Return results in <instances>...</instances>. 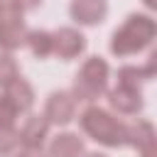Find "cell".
Wrapping results in <instances>:
<instances>
[{
	"instance_id": "obj_11",
	"label": "cell",
	"mask_w": 157,
	"mask_h": 157,
	"mask_svg": "<svg viewBox=\"0 0 157 157\" xmlns=\"http://www.w3.org/2000/svg\"><path fill=\"white\" fill-rule=\"evenodd\" d=\"M44 150L47 157H83L86 140L74 130H59L54 137H49V145Z\"/></svg>"
},
{
	"instance_id": "obj_1",
	"label": "cell",
	"mask_w": 157,
	"mask_h": 157,
	"mask_svg": "<svg viewBox=\"0 0 157 157\" xmlns=\"http://www.w3.org/2000/svg\"><path fill=\"white\" fill-rule=\"evenodd\" d=\"M155 37H157V22H155V17L150 12H130L120 22V27L113 29L108 49L118 59L135 56V54H142L145 49H150L152 42H155Z\"/></svg>"
},
{
	"instance_id": "obj_19",
	"label": "cell",
	"mask_w": 157,
	"mask_h": 157,
	"mask_svg": "<svg viewBox=\"0 0 157 157\" xmlns=\"http://www.w3.org/2000/svg\"><path fill=\"white\" fill-rule=\"evenodd\" d=\"M142 2H145V7H147V10H150V15H152V10L157 7V2H155V0H142Z\"/></svg>"
},
{
	"instance_id": "obj_5",
	"label": "cell",
	"mask_w": 157,
	"mask_h": 157,
	"mask_svg": "<svg viewBox=\"0 0 157 157\" xmlns=\"http://www.w3.org/2000/svg\"><path fill=\"white\" fill-rule=\"evenodd\" d=\"M76 108H78V103H76V98L71 96V91L56 88V91H52V93L44 98V110H42V115L47 118V123H49L52 128H66L69 123L76 120Z\"/></svg>"
},
{
	"instance_id": "obj_18",
	"label": "cell",
	"mask_w": 157,
	"mask_h": 157,
	"mask_svg": "<svg viewBox=\"0 0 157 157\" xmlns=\"http://www.w3.org/2000/svg\"><path fill=\"white\" fill-rule=\"evenodd\" d=\"M10 157H47V150L44 147H17V152Z\"/></svg>"
},
{
	"instance_id": "obj_8",
	"label": "cell",
	"mask_w": 157,
	"mask_h": 157,
	"mask_svg": "<svg viewBox=\"0 0 157 157\" xmlns=\"http://www.w3.org/2000/svg\"><path fill=\"white\" fill-rule=\"evenodd\" d=\"M108 0H71L69 2V17L74 20V27H98L108 17Z\"/></svg>"
},
{
	"instance_id": "obj_17",
	"label": "cell",
	"mask_w": 157,
	"mask_h": 157,
	"mask_svg": "<svg viewBox=\"0 0 157 157\" xmlns=\"http://www.w3.org/2000/svg\"><path fill=\"white\" fill-rule=\"evenodd\" d=\"M7 2H10V5H15L20 12H25V15H27V12H32V10H37V7H42V2H44V0H7Z\"/></svg>"
},
{
	"instance_id": "obj_3",
	"label": "cell",
	"mask_w": 157,
	"mask_h": 157,
	"mask_svg": "<svg viewBox=\"0 0 157 157\" xmlns=\"http://www.w3.org/2000/svg\"><path fill=\"white\" fill-rule=\"evenodd\" d=\"M110 64L98 56V54H91L83 59V64L78 66V71L74 74V81H71V96L76 98V103H96L98 98L105 96V91L110 88Z\"/></svg>"
},
{
	"instance_id": "obj_21",
	"label": "cell",
	"mask_w": 157,
	"mask_h": 157,
	"mask_svg": "<svg viewBox=\"0 0 157 157\" xmlns=\"http://www.w3.org/2000/svg\"><path fill=\"white\" fill-rule=\"evenodd\" d=\"M2 2H5V0H0V7H2Z\"/></svg>"
},
{
	"instance_id": "obj_6",
	"label": "cell",
	"mask_w": 157,
	"mask_h": 157,
	"mask_svg": "<svg viewBox=\"0 0 157 157\" xmlns=\"http://www.w3.org/2000/svg\"><path fill=\"white\" fill-rule=\"evenodd\" d=\"M52 39H54V52L52 56H59L61 61H71V59H78L86 54V47H88V39L86 34L74 27V25H64L59 29L52 32Z\"/></svg>"
},
{
	"instance_id": "obj_10",
	"label": "cell",
	"mask_w": 157,
	"mask_h": 157,
	"mask_svg": "<svg viewBox=\"0 0 157 157\" xmlns=\"http://www.w3.org/2000/svg\"><path fill=\"white\" fill-rule=\"evenodd\" d=\"M49 130H52V125L47 123V118L42 113H27V118L17 128L20 147H44Z\"/></svg>"
},
{
	"instance_id": "obj_20",
	"label": "cell",
	"mask_w": 157,
	"mask_h": 157,
	"mask_svg": "<svg viewBox=\"0 0 157 157\" xmlns=\"http://www.w3.org/2000/svg\"><path fill=\"white\" fill-rule=\"evenodd\" d=\"M83 157H108L105 152H83Z\"/></svg>"
},
{
	"instance_id": "obj_15",
	"label": "cell",
	"mask_w": 157,
	"mask_h": 157,
	"mask_svg": "<svg viewBox=\"0 0 157 157\" xmlns=\"http://www.w3.org/2000/svg\"><path fill=\"white\" fill-rule=\"evenodd\" d=\"M20 147V135L17 128H0V157L15 155Z\"/></svg>"
},
{
	"instance_id": "obj_14",
	"label": "cell",
	"mask_w": 157,
	"mask_h": 157,
	"mask_svg": "<svg viewBox=\"0 0 157 157\" xmlns=\"http://www.w3.org/2000/svg\"><path fill=\"white\" fill-rule=\"evenodd\" d=\"M17 76H20V64H17L15 54L0 52V91H5Z\"/></svg>"
},
{
	"instance_id": "obj_7",
	"label": "cell",
	"mask_w": 157,
	"mask_h": 157,
	"mask_svg": "<svg viewBox=\"0 0 157 157\" xmlns=\"http://www.w3.org/2000/svg\"><path fill=\"white\" fill-rule=\"evenodd\" d=\"M105 98H108V110L115 115H140L145 108L142 88H135V86L115 83L113 88L105 91Z\"/></svg>"
},
{
	"instance_id": "obj_13",
	"label": "cell",
	"mask_w": 157,
	"mask_h": 157,
	"mask_svg": "<svg viewBox=\"0 0 157 157\" xmlns=\"http://www.w3.org/2000/svg\"><path fill=\"white\" fill-rule=\"evenodd\" d=\"M25 47L29 49V54L32 56H37V59H47V56H52V52H54V39H52V32L49 29H29L27 32V39H25Z\"/></svg>"
},
{
	"instance_id": "obj_9",
	"label": "cell",
	"mask_w": 157,
	"mask_h": 157,
	"mask_svg": "<svg viewBox=\"0 0 157 157\" xmlns=\"http://www.w3.org/2000/svg\"><path fill=\"white\" fill-rule=\"evenodd\" d=\"M128 147H132L140 157L157 155V132L147 118H137L135 123H128Z\"/></svg>"
},
{
	"instance_id": "obj_16",
	"label": "cell",
	"mask_w": 157,
	"mask_h": 157,
	"mask_svg": "<svg viewBox=\"0 0 157 157\" xmlns=\"http://www.w3.org/2000/svg\"><path fill=\"white\" fill-rule=\"evenodd\" d=\"M20 120V113L17 108L7 101L5 93H0V128H15Z\"/></svg>"
},
{
	"instance_id": "obj_2",
	"label": "cell",
	"mask_w": 157,
	"mask_h": 157,
	"mask_svg": "<svg viewBox=\"0 0 157 157\" xmlns=\"http://www.w3.org/2000/svg\"><path fill=\"white\" fill-rule=\"evenodd\" d=\"M78 128L83 137L98 142L101 147L108 150L128 147V123L120 120L108 108H101L98 103H91L78 113Z\"/></svg>"
},
{
	"instance_id": "obj_4",
	"label": "cell",
	"mask_w": 157,
	"mask_h": 157,
	"mask_svg": "<svg viewBox=\"0 0 157 157\" xmlns=\"http://www.w3.org/2000/svg\"><path fill=\"white\" fill-rule=\"evenodd\" d=\"M27 32H29V27H27L25 12H20L15 5H10L5 0L0 7V52L15 54L17 49H22Z\"/></svg>"
},
{
	"instance_id": "obj_12",
	"label": "cell",
	"mask_w": 157,
	"mask_h": 157,
	"mask_svg": "<svg viewBox=\"0 0 157 157\" xmlns=\"http://www.w3.org/2000/svg\"><path fill=\"white\" fill-rule=\"evenodd\" d=\"M5 96H7V101L17 108V113L20 115H27V113H32V108H34V101H37V96H34V86L20 74L5 91H2Z\"/></svg>"
}]
</instances>
